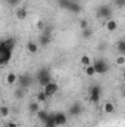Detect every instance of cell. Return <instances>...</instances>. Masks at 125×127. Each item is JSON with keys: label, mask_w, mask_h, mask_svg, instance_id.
Segmentation results:
<instances>
[{"label": "cell", "mask_w": 125, "mask_h": 127, "mask_svg": "<svg viewBox=\"0 0 125 127\" xmlns=\"http://www.w3.org/2000/svg\"><path fill=\"white\" fill-rule=\"evenodd\" d=\"M16 46L15 38H6V40H0V66L9 64L13 55V49Z\"/></svg>", "instance_id": "obj_1"}, {"label": "cell", "mask_w": 125, "mask_h": 127, "mask_svg": "<svg viewBox=\"0 0 125 127\" xmlns=\"http://www.w3.org/2000/svg\"><path fill=\"white\" fill-rule=\"evenodd\" d=\"M37 83L41 86V87H44L46 84H49L50 81H52V74H50V71L47 69V68H41V69H38V72H37Z\"/></svg>", "instance_id": "obj_2"}, {"label": "cell", "mask_w": 125, "mask_h": 127, "mask_svg": "<svg viewBox=\"0 0 125 127\" xmlns=\"http://www.w3.org/2000/svg\"><path fill=\"white\" fill-rule=\"evenodd\" d=\"M32 83H34V78H32V75H30V74H19V75L16 77V84H18V87H21V89H24V90L30 89L32 86Z\"/></svg>", "instance_id": "obj_3"}, {"label": "cell", "mask_w": 125, "mask_h": 127, "mask_svg": "<svg viewBox=\"0 0 125 127\" xmlns=\"http://www.w3.org/2000/svg\"><path fill=\"white\" fill-rule=\"evenodd\" d=\"M94 68V72L96 74H100V75H103V74H106L107 71H109V64L106 62L104 59H94L93 62H91Z\"/></svg>", "instance_id": "obj_4"}, {"label": "cell", "mask_w": 125, "mask_h": 127, "mask_svg": "<svg viewBox=\"0 0 125 127\" xmlns=\"http://www.w3.org/2000/svg\"><path fill=\"white\" fill-rule=\"evenodd\" d=\"M88 96H90V102L91 103H99L100 97H102V87L99 84H94L90 86L88 89Z\"/></svg>", "instance_id": "obj_5"}, {"label": "cell", "mask_w": 125, "mask_h": 127, "mask_svg": "<svg viewBox=\"0 0 125 127\" xmlns=\"http://www.w3.org/2000/svg\"><path fill=\"white\" fill-rule=\"evenodd\" d=\"M112 7L109 4H100L97 7V16L102 19H112Z\"/></svg>", "instance_id": "obj_6"}, {"label": "cell", "mask_w": 125, "mask_h": 127, "mask_svg": "<svg viewBox=\"0 0 125 127\" xmlns=\"http://www.w3.org/2000/svg\"><path fill=\"white\" fill-rule=\"evenodd\" d=\"M43 90H44V93L49 96V97H52V96H55L58 93V90H59V84L56 83V81H50L49 84H46L44 87H43Z\"/></svg>", "instance_id": "obj_7"}, {"label": "cell", "mask_w": 125, "mask_h": 127, "mask_svg": "<svg viewBox=\"0 0 125 127\" xmlns=\"http://www.w3.org/2000/svg\"><path fill=\"white\" fill-rule=\"evenodd\" d=\"M53 120H55L56 127H62V126L66 124L68 117H66V114H63V112H55V114H53Z\"/></svg>", "instance_id": "obj_8"}, {"label": "cell", "mask_w": 125, "mask_h": 127, "mask_svg": "<svg viewBox=\"0 0 125 127\" xmlns=\"http://www.w3.org/2000/svg\"><path fill=\"white\" fill-rule=\"evenodd\" d=\"M68 114H69V115H72V117L80 115V114H81V105H80L78 102L72 103V105L69 106V109H68Z\"/></svg>", "instance_id": "obj_9"}, {"label": "cell", "mask_w": 125, "mask_h": 127, "mask_svg": "<svg viewBox=\"0 0 125 127\" xmlns=\"http://www.w3.org/2000/svg\"><path fill=\"white\" fill-rule=\"evenodd\" d=\"M66 10H69L71 13H75V15H78V13L83 10V7H81V4H80L78 1H74V0H72V1H71V4H69V7H68Z\"/></svg>", "instance_id": "obj_10"}, {"label": "cell", "mask_w": 125, "mask_h": 127, "mask_svg": "<svg viewBox=\"0 0 125 127\" xmlns=\"http://www.w3.org/2000/svg\"><path fill=\"white\" fill-rule=\"evenodd\" d=\"M49 114H50V112H49L47 109H41V108H40V109H38V112H37L35 115H37V118H38L41 123H44V121L49 118Z\"/></svg>", "instance_id": "obj_11"}, {"label": "cell", "mask_w": 125, "mask_h": 127, "mask_svg": "<svg viewBox=\"0 0 125 127\" xmlns=\"http://www.w3.org/2000/svg\"><path fill=\"white\" fill-rule=\"evenodd\" d=\"M52 41V37H50V32H43L41 35H40V44L41 46H47L49 43Z\"/></svg>", "instance_id": "obj_12"}, {"label": "cell", "mask_w": 125, "mask_h": 127, "mask_svg": "<svg viewBox=\"0 0 125 127\" xmlns=\"http://www.w3.org/2000/svg\"><path fill=\"white\" fill-rule=\"evenodd\" d=\"M116 28H118V22H116L113 18H112V19H107V22H106V30L112 32V31H115Z\"/></svg>", "instance_id": "obj_13"}, {"label": "cell", "mask_w": 125, "mask_h": 127, "mask_svg": "<svg viewBox=\"0 0 125 127\" xmlns=\"http://www.w3.org/2000/svg\"><path fill=\"white\" fill-rule=\"evenodd\" d=\"M16 74L15 72H7V75H6V83L9 84V86H13V84H16Z\"/></svg>", "instance_id": "obj_14"}, {"label": "cell", "mask_w": 125, "mask_h": 127, "mask_svg": "<svg viewBox=\"0 0 125 127\" xmlns=\"http://www.w3.org/2000/svg\"><path fill=\"white\" fill-rule=\"evenodd\" d=\"M103 111L106 112V114H112L113 111H115V105H113V102H104V105H103Z\"/></svg>", "instance_id": "obj_15"}, {"label": "cell", "mask_w": 125, "mask_h": 127, "mask_svg": "<svg viewBox=\"0 0 125 127\" xmlns=\"http://www.w3.org/2000/svg\"><path fill=\"white\" fill-rule=\"evenodd\" d=\"M49 100V96L44 93V90H40L38 93H37V102L38 103H44V102H47Z\"/></svg>", "instance_id": "obj_16"}, {"label": "cell", "mask_w": 125, "mask_h": 127, "mask_svg": "<svg viewBox=\"0 0 125 127\" xmlns=\"http://www.w3.org/2000/svg\"><path fill=\"white\" fill-rule=\"evenodd\" d=\"M27 16H28V12H27L25 7H19V9L16 10V18H18V19H25Z\"/></svg>", "instance_id": "obj_17"}, {"label": "cell", "mask_w": 125, "mask_h": 127, "mask_svg": "<svg viewBox=\"0 0 125 127\" xmlns=\"http://www.w3.org/2000/svg\"><path fill=\"white\" fill-rule=\"evenodd\" d=\"M91 62H93V61H91V58H90L88 55H83V56H81V59H80V64H81L84 68H85V66H88V65H91Z\"/></svg>", "instance_id": "obj_18"}, {"label": "cell", "mask_w": 125, "mask_h": 127, "mask_svg": "<svg viewBox=\"0 0 125 127\" xmlns=\"http://www.w3.org/2000/svg\"><path fill=\"white\" fill-rule=\"evenodd\" d=\"M28 109H30L31 114H37L38 109H40V103H38L37 100H34V102H31V103L28 105Z\"/></svg>", "instance_id": "obj_19"}, {"label": "cell", "mask_w": 125, "mask_h": 127, "mask_svg": "<svg viewBox=\"0 0 125 127\" xmlns=\"http://www.w3.org/2000/svg\"><path fill=\"white\" fill-rule=\"evenodd\" d=\"M27 49H28V52H30V53H32V55L38 52V46H37V43H34V41H28Z\"/></svg>", "instance_id": "obj_20"}, {"label": "cell", "mask_w": 125, "mask_h": 127, "mask_svg": "<svg viewBox=\"0 0 125 127\" xmlns=\"http://www.w3.org/2000/svg\"><path fill=\"white\" fill-rule=\"evenodd\" d=\"M116 50L119 55H125V40H119L116 43Z\"/></svg>", "instance_id": "obj_21"}, {"label": "cell", "mask_w": 125, "mask_h": 127, "mask_svg": "<svg viewBox=\"0 0 125 127\" xmlns=\"http://www.w3.org/2000/svg\"><path fill=\"white\" fill-rule=\"evenodd\" d=\"M43 124H44V127H56L55 120H53V114H49V118H47Z\"/></svg>", "instance_id": "obj_22"}, {"label": "cell", "mask_w": 125, "mask_h": 127, "mask_svg": "<svg viewBox=\"0 0 125 127\" xmlns=\"http://www.w3.org/2000/svg\"><path fill=\"white\" fill-rule=\"evenodd\" d=\"M81 31H83V37H84V38H90V37H93V28H90V25H88L87 28L81 30Z\"/></svg>", "instance_id": "obj_23"}, {"label": "cell", "mask_w": 125, "mask_h": 127, "mask_svg": "<svg viewBox=\"0 0 125 127\" xmlns=\"http://www.w3.org/2000/svg\"><path fill=\"white\" fill-rule=\"evenodd\" d=\"M71 1H72V0H58V4H59V7H62V9H68L69 4H71Z\"/></svg>", "instance_id": "obj_24"}, {"label": "cell", "mask_w": 125, "mask_h": 127, "mask_svg": "<svg viewBox=\"0 0 125 127\" xmlns=\"http://www.w3.org/2000/svg\"><path fill=\"white\" fill-rule=\"evenodd\" d=\"M10 112V109L7 106H0V117H7Z\"/></svg>", "instance_id": "obj_25"}, {"label": "cell", "mask_w": 125, "mask_h": 127, "mask_svg": "<svg viewBox=\"0 0 125 127\" xmlns=\"http://www.w3.org/2000/svg\"><path fill=\"white\" fill-rule=\"evenodd\" d=\"M85 74H87L88 77H93V75H96L93 65H88V66H85Z\"/></svg>", "instance_id": "obj_26"}, {"label": "cell", "mask_w": 125, "mask_h": 127, "mask_svg": "<svg viewBox=\"0 0 125 127\" xmlns=\"http://www.w3.org/2000/svg\"><path fill=\"white\" fill-rule=\"evenodd\" d=\"M124 64H125V56L124 55H119V56L116 58V65L121 66V65H124Z\"/></svg>", "instance_id": "obj_27"}, {"label": "cell", "mask_w": 125, "mask_h": 127, "mask_svg": "<svg viewBox=\"0 0 125 127\" xmlns=\"http://www.w3.org/2000/svg\"><path fill=\"white\" fill-rule=\"evenodd\" d=\"M87 27H88V21H87V19H80V28L84 30V28H87Z\"/></svg>", "instance_id": "obj_28"}, {"label": "cell", "mask_w": 125, "mask_h": 127, "mask_svg": "<svg viewBox=\"0 0 125 127\" xmlns=\"http://www.w3.org/2000/svg\"><path fill=\"white\" fill-rule=\"evenodd\" d=\"M6 1H7V4H9V6H12V7H13V6H18L21 0H6Z\"/></svg>", "instance_id": "obj_29"}, {"label": "cell", "mask_w": 125, "mask_h": 127, "mask_svg": "<svg viewBox=\"0 0 125 127\" xmlns=\"http://www.w3.org/2000/svg\"><path fill=\"white\" fill-rule=\"evenodd\" d=\"M15 95H16V97H22V96H24V89L18 87V89H16V92H15Z\"/></svg>", "instance_id": "obj_30"}, {"label": "cell", "mask_w": 125, "mask_h": 127, "mask_svg": "<svg viewBox=\"0 0 125 127\" xmlns=\"http://www.w3.org/2000/svg\"><path fill=\"white\" fill-rule=\"evenodd\" d=\"M113 3H115L118 7H122V6L125 4V0H113Z\"/></svg>", "instance_id": "obj_31"}, {"label": "cell", "mask_w": 125, "mask_h": 127, "mask_svg": "<svg viewBox=\"0 0 125 127\" xmlns=\"http://www.w3.org/2000/svg\"><path fill=\"white\" fill-rule=\"evenodd\" d=\"M6 127H18V124H16V123H7Z\"/></svg>", "instance_id": "obj_32"}, {"label": "cell", "mask_w": 125, "mask_h": 127, "mask_svg": "<svg viewBox=\"0 0 125 127\" xmlns=\"http://www.w3.org/2000/svg\"><path fill=\"white\" fill-rule=\"evenodd\" d=\"M0 118H1V117H0Z\"/></svg>", "instance_id": "obj_33"}]
</instances>
